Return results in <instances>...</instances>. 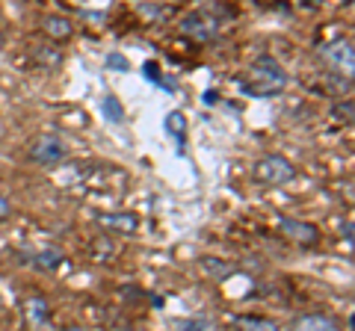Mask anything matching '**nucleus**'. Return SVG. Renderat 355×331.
<instances>
[{"label":"nucleus","instance_id":"5","mask_svg":"<svg viewBox=\"0 0 355 331\" xmlns=\"http://www.w3.org/2000/svg\"><path fill=\"white\" fill-rule=\"evenodd\" d=\"M33 160L42 163V166H53V163H60L65 157V145H62V139L57 136H39L36 142H33Z\"/></svg>","mask_w":355,"mask_h":331},{"label":"nucleus","instance_id":"14","mask_svg":"<svg viewBox=\"0 0 355 331\" xmlns=\"http://www.w3.org/2000/svg\"><path fill=\"white\" fill-rule=\"evenodd\" d=\"M60 263H62V255L57 249H44V251H39V255H36V267L39 269H57Z\"/></svg>","mask_w":355,"mask_h":331},{"label":"nucleus","instance_id":"11","mask_svg":"<svg viewBox=\"0 0 355 331\" xmlns=\"http://www.w3.org/2000/svg\"><path fill=\"white\" fill-rule=\"evenodd\" d=\"M101 113H104V118L110 121V125H121V121H125V107H121V101H119L116 95H107L104 98Z\"/></svg>","mask_w":355,"mask_h":331},{"label":"nucleus","instance_id":"8","mask_svg":"<svg viewBox=\"0 0 355 331\" xmlns=\"http://www.w3.org/2000/svg\"><path fill=\"white\" fill-rule=\"evenodd\" d=\"M42 27H44V33H48L53 42H65V39L74 36V24L65 15H48Z\"/></svg>","mask_w":355,"mask_h":331},{"label":"nucleus","instance_id":"19","mask_svg":"<svg viewBox=\"0 0 355 331\" xmlns=\"http://www.w3.org/2000/svg\"><path fill=\"white\" fill-rule=\"evenodd\" d=\"M9 213H12V204H9L6 198L0 195V222H3V219H9Z\"/></svg>","mask_w":355,"mask_h":331},{"label":"nucleus","instance_id":"6","mask_svg":"<svg viewBox=\"0 0 355 331\" xmlns=\"http://www.w3.org/2000/svg\"><path fill=\"white\" fill-rule=\"evenodd\" d=\"M282 234L287 240L299 242V246H317L320 242V231L311 222H299V219H282Z\"/></svg>","mask_w":355,"mask_h":331},{"label":"nucleus","instance_id":"21","mask_svg":"<svg viewBox=\"0 0 355 331\" xmlns=\"http://www.w3.org/2000/svg\"><path fill=\"white\" fill-rule=\"evenodd\" d=\"M343 234H347V240H352V222L343 225Z\"/></svg>","mask_w":355,"mask_h":331},{"label":"nucleus","instance_id":"13","mask_svg":"<svg viewBox=\"0 0 355 331\" xmlns=\"http://www.w3.org/2000/svg\"><path fill=\"white\" fill-rule=\"evenodd\" d=\"M166 130L178 139V142H184V134H187V118L181 113H169L166 116Z\"/></svg>","mask_w":355,"mask_h":331},{"label":"nucleus","instance_id":"16","mask_svg":"<svg viewBox=\"0 0 355 331\" xmlns=\"http://www.w3.org/2000/svg\"><path fill=\"white\" fill-rule=\"evenodd\" d=\"M36 57L48 65H60L62 62V53L60 51H51V48H36Z\"/></svg>","mask_w":355,"mask_h":331},{"label":"nucleus","instance_id":"15","mask_svg":"<svg viewBox=\"0 0 355 331\" xmlns=\"http://www.w3.org/2000/svg\"><path fill=\"white\" fill-rule=\"evenodd\" d=\"M352 101H343V104H335V109H331V118L338 121V125H352Z\"/></svg>","mask_w":355,"mask_h":331},{"label":"nucleus","instance_id":"3","mask_svg":"<svg viewBox=\"0 0 355 331\" xmlns=\"http://www.w3.org/2000/svg\"><path fill=\"white\" fill-rule=\"evenodd\" d=\"M181 33H184V36H190L193 42H210L219 33V24L210 18V12H205V9H196V12H187L181 18Z\"/></svg>","mask_w":355,"mask_h":331},{"label":"nucleus","instance_id":"20","mask_svg":"<svg viewBox=\"0 0 355 331\" xmlns=\"http://www.w3.org/2000/svg\"><path fill=\"white\" fill-rule=\"evenodd\" d=\"M146 77H148V80H154V83L160 80V74H157V65H154V62H146Z\"/></svg>","mask_w":355,"mask_h":331},{"label":"nucleus","instance_id":"22","mask_svg":"<svg viewBox=\"0 0 355 331\" xmlns=\"http://www.w3.org/2000/svg\"><path fill=\"white\" fill-rule=\"evenodd\" d=\"M69 331H83V328H69Z\"/></svg>","mask_w":355,"mask_h":331},{"label":"nucleus","instance_id":"10","mask_svg":"<svg viewBox=\"0 0 355 331\" xmlns=\"http://www.w3.org/2000/svg\"><path fill=\"white\" fill-rule=\"evenodd\" d=\"M24 314H27V323L30 325H44L48 323V316H51V311H48V302L42 299V296H36V299H27V305H24Z\"/></svg>","mask_w":355,"mask_h":331},{"label":"nucleus","instance_id":"18","mask_svg":"<svg viewBox=\"0 0 355 331\" xmlns=\"http://www.w3.org/2000/svg\"><path fill=\"white\" fill-rule=\"evenodd\" d=\"M181 331H205L207 328V319H193V323H178Z\"/></svg>","mask_w":355,"mask_h":331},{"label":"nucleus","instance_id":"12","mask_svg":"<svg viewBox=\"0 0 355 331\" xmlns=\"http://www.w3.org/2000/svg\"><path fill=\"white\" fill-rule=\"evenodd\" d=\"M237 331H279V325L263 316H237Z\"/></svg>","mask_w":355,"mask_h":331},{"label":"nucleus","instance_id":"9","mask_svg":"<svg viewBox=\"0 0 355 331\" xmlns=\"http://www.w3.org/2000/svg\"><path fill=\"white\" fill-rule=\"evenodd\" d=\"M101 225L110 231H119V234H133L139 228V219L133 213H107L101 216Z\"/></svg>","mask_w":355,"mask_h":331},{"label":"nucleus","instance_id":"4","mask_svg":"<svg viewBox=\"0 0 355 331\" xmlns=\"http://www.w3.org/2000/svg\"><path fill=\"white\" fill-rule=\"evenodd\" d=\"M323 60L335 71H340L343 77L355 74V53H352V42L349 39H338V42H331V45H326L323 48Z\"/></svg>","mask_w":355,"mask_h":331},{"label":"nucleus","instance_id":"17","mask_svg":"<svg viewBox=\"0 0 355 331\" xmlns=\"http://www.w3.org/2000/svg\"><path fill=\"white\" fill-rule=\"evenodd\" d=\"M107 69H116V71H128L130 62L121 57V53H107Z\"/></svg>","mask_w":355,"mask_h":331},{"label":"nucleus","instance_id":"1","mask_svg":"<svg viewBox=\"0 0 355 331\" xmlns=\"http://www.w3.org/2000/svg\"><path fill=\"white\" fill-rule=\"evenodd\" d=\"M249 83H243V92H249L254 98H266V95H275V92H282L284 86H287V74L279 62H275L272 57H258L252 62V69H249Z\"/></svg>","mask_w":355,"mask_h":331},{"label":"nucleus","instance_id":"7","mask_svg":"<svg viewBox=\"0 0 355 331\" xmlns=\"http://www.w3.org/2000/svg\"><path fill=\"white\" fill-rule=\"evenodd\" d=\"M291 331H343V325L329 314H305L291 325Z\"/></svg>","mask_w":355,"mask_h":331},{"label":"nucleus","instance_id":"2","mask_svg":"<svg viewBox=\"0 0 355 331\" xmlns=\"http://www.w3.org/2000/svg\"><path fill=\"white\" fill-rule=\"evenodd\" d=\"M252 178L263 186H284V184L296 181V169H293L291 160L282 157V154H266V157H261L254 163Z\"/></svg>","mask_w":355,"mask_h":331}]
</instances>
